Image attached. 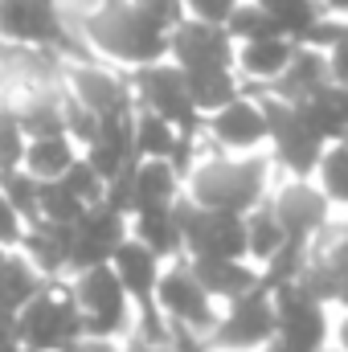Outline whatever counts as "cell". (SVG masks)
<instances>
[{"label": "cell", "instance_id": "7c38bea8", "mask_svg": "<svg viewBox=\"0 0 348 352\" xmlns=\"http://www.w3.org/2000/svg\"><path fill=\"white\" fill-rule=\"evenodd\" d=\"M205 140L213 152H226V156H250V152H266V140H270V123H266V111H262L259 94H238L234 102L217 107L213 115H205L201 123Z\"/></svg>", "mask_w": 348, "mask_h": 352}, {"label": "cell", "instance_id": "836d02e7", "mask_svg": "<svg viewBox=\"0 0 348 352\" xmlns=\"http://www.w3.org/2000/svg\"><path fill=\"white\" fill-rule=\"evenodd\" d=\"M25 144H29V135H25V127H21V119H17L12 102L0 98V173L21 168V160H25Z\"/></svg>", "mask_w": 348, "mask_h": 352}, {"label": "cell", "instance_id": "c3c4849f", "mask_svg": "<svg viewBox=\"0 0 348 352\" xmlns=\"http://www.w3.org/2000/svg\"><path fill=\"white\" fill-rule=\"evenodd\" d=\"M4 254H8V250H4V246H0V263H4Z\"/></svg>", "mask_w": 348, "mask_h": 352}, {"label": "cell", "instance_id": "60d3db41", "mask_svg": "<svg viewBox=\"0 0 348 352\" xmlns=\"http://www.w3.org/2000/svg\"><path fill=\"white\" fill-rule=\"evenodd\" d=\"M62 352H119V344L115 340H94V336H78L70 349H62Z\"/></svg>", "mask_w": 348, "mask_h": 352}, {"label": "cell", "instance_id": "83f0119b", "mask_svg": "<svg viewBox=\"0 0 348 352\" xmlns=\"http://www.w3.org/2000/svg\"><path fill=\"white\" fill-rule=\"evenodd\" d=\"M307 180L328 197V205L336 213H348V140L328 144L324 156H320V164H316V173L307 176Z\"/></svg>", "mask_w": 348, "mask_h": 352}, {"label": "cell", "instance_id": "f35d334b", "mask_svg": "<svg viewBox=\"0 0 348 352\" xmlns=\"http://www.w3.org/2000/svg\"><path fill=\"white\" fill-rule=\"evenodd\" d=\"M324 54H328V74H332V82H336V87H348V37L336 41L332 50H324Z\"/></svg>", "mask_w": 348, "mask_h": 352}, {"label": "cell", "instance_id": "74e56055", "mask_svg": "<svg viewBox=\"0 0 348 352\" xmlns=\"http://www.w3.org/2000/svg\"><path fill=\"white\" fill-rule=\"evenodd\" d=\"M131 4H140L144 12H152L160 25H168V29H176L188 12H184V0H131Z\"/></svg>", "mask_w": 348, "mask_h": 352}, {"label": "cell", "instance_id": "5b68a950", "mask_svg": "<svg viewBox=\"0 0 348 352\" xmlns=\"http://www.w3.org/2000/svg\"><path fill=\"white\" fill-rule=\"evenodd\" d=\"M250 94V90H246ZM262 111H266V123H270V140H266V156L274 160V173L279 176H312L328 140L307 123V115L295 107V102H283L274 94H259Z\"/></svg>", "mask_w": 348, "mask_h": 352}, {"label": "cell", "instance_id": "bcb514c9", "mask_svg": "<svg viewBox=\"0 0 348 352\" xmlns=\"http://www.w3.org/2000/svg\"><path fill=\"white\" fill-rule=\"evenodd\" d=\"M201 352H226V349H209V344H205V349H201Z\"/></svg>", "mask_w": 348, "mask_h": 352}, {"label": "cell", "instance_id": "681fc988", "mask_svg": "<svg viewBox=\"0 0 348 352\" xmlns=\"http://www.w3.org/2000/svg\"><path fill=\"white\" fill-rule=\"evenodd\" d=\"M259 4H274V0H259Z\"/></svg>", "mask_w": 348, "mask_h": 352}, {"label": "cell", "instance_id": "4fadbf2b", "mask_svg": "<svg viewBox=\"0 0 348 352\" xmlns=\"http://www.w3.org/2000/svg\"><path fill=\"white\" fill-rule=\"evenodd\" d=\"M184 197V180L168 160H135L107 184V201L127 217L140 209H164Z\"/></svg>", "mask_w": 348, "mask_h": 352}, {"label": "cell", "instance_id": "f907efd6", "mask_svg": "<svg viewBox=\"0 0 348 352\" xmlns=\"http://www.w3.org/2000/svg\"><path fill=\"white\" fill-rule=\"evenodd\" d=\"M21 352H37V349H21Z\"/></svg>", "mask_w": 348, "mask_h": 352}, {"label": "cell", "instance_id": "484cf974", "mask_svg": "<svg viewBox=\"0 0 348 352\" xmlns=\"http://www.w3.org/2000/svg\"><path fill=\"white\" fill-rule=\"evenodd\" d=\"M242 221H246V258L262 270V266L287 246V230H283L279 213L270 209V197H266L262 205H254Z\"/></svg>", "mask_w": 348, "mask_h": 352}, {"label": "cell", "instance_id": "d4e9b609", "mask_svg": "<svg viewBox=\"0 0 348 352\" xmlns=\"http://www.w3.org/2000/svg\"><path fill=\"white\" fill-rule=\"evenodd\" d=\"M299 111L307 115V123H312L328 144L348 140V87L328 82L324 90H316L307 102H299Z\"/></svg>", "mask_w": 348, "mask_h": 352}, {"label": "cell", "instance_id": "8fae6325", "mask_svg": "<svg viewBox=\"0 0 348 352\" xmlns=\"http://www.w3.org/2000/svg\"><path fill=\"white\" fill-rule=\"evenodd\" d=\"M66 90L87 107L94 119H119V115H135V90L127 70L87 58V62H66Z\"/></svg>", "mask_w": 348, "mask_h": 352}, {"label": "cell", "instance_id": "9c48e42d", "mask_svg": "<svg viewBox=\"0 0 348 352\" xmlns=\"http://www.w3.org/2000/svg\"><path fill=\"white\" fill-rule=\"evenodd\" d=\"M279 336V316H274V295L262 283L250 295L234 299L221 307L217 328L209 336V349H226V352H262L270 340Z\"/></svg>", "mask_w": 348, "mask_h": 352}, {"label": "cell", "instance_id": "8992f818", "mask_svg": "<svg viewBox=\"0 0 348 352\" xmlns=\"http://www.w3.org/2000/svg\"><path fill=\"white\" fill-rule=\"evenodd\" d=\"M17 328H21V344L37 352H62L83 336V316L74 307L70 283H45L21 311H17Z\"/></svg>", "mask_w": 348, "mask_h": 352}, {"label": "cell", "instance_id": "4dcf8cb0", "mask_svg": "<svg viewBox=\"0 0 348 352\" xmlns=\"http://www.w3.org/2000/svg\"><path fill=\"white\" fill-rule=\"evenodd\" d=\"M226 29H230V37L242 45V41H259V37H274V33H283L279 29V21L262 8L259 0H242V4H234V12L226 16ZM287 37V33H283Z\"/></svg>", "mask_w": 348, "mask_h": 352}, {"label": "cell", "instance_id": "7bdbcfd3", "mask_svg": "<svg viewBox=\"0 0 348 352\" xmlns=\"http://www.w3.org/2000/svg\"><path fill=\"white\" fill-rule=\"evenodd\" d=\"M320 8H324L328 16H345L348 21V0H320Z\"/></svg>", "mask_w": 348, "mask_h": 352}, {"label": "cell", "instance_id": "ba28073f", "mask_svg": "<svg viewBox=\"0 0 348 352\" xmlns=\"http://www.w3.org/2000/svg\"><path fill=\"white\" fill-rule=\"evenodd\" d=\"M274 295V316H279V344L291 352H320L332 344V307L320 303L303 283H283L270 287Z\"/></svg>", "mask_w": 348, "mask_h": 352}, {"label": "cell", "instance_id": "e575fe53", "mask_svg": "<svg viewBox=\"0 0 348 352\" xmlns=\"http://www.w3.org/2000/svg\"><path fill=\"white\" fill-rule=\"evenodd\" d=\"M62 184H66V188H70V192L87 205V209H90V205H98V201H107V180L94 173L83 156L70 164V173L62 176Z\"/></svg>", "mask_w": 348, "mask_h": 352}, {"label": "cell", "instance_id": "ab89813d", "mask_svg": "<svg viewBox=\"0 0 348 352\" xmlns=\"http://www.w3.org/2000/svg\"><path fill=\"white\" fill-rule=\"evenodd\" d=\"M21 328H17V311L0 307V352H21Z\"/></svg>", "mask_w": 348, "mask_h": 352}, {"label": "cell", "instance_id": "cb8c5ba5", "mask_svg": "<svg viewBox=\"0 0 348 352\" xmlns=\"http://www.w3.org/2000/svg\"><path fill=\"white\" fill-rule=\"evenodd\" d=\"M78 156H83V148H78L70 135H37V140L25 144L21 168L33 176V180L50 184V180H62V176L70 173V164H74Z\"/></svg>", "mask_w": 348, "mask_h": 352}, {"label": "cell", "instance_id": "f1b7e54d", "mask_svg": "<svg viewBox=\"0 0 348 352\" xmlns=\"http://www.w3.org/2000/svg\"><path fill=\"white\" fill-rule=\"evenodd\" d=\"M131 140H135V160H168L176 152L180 127H173L168 119H160L152 111H135Z\"/></svg>", "mask_w": 348, "mask_h": 352}, {"label": "cell", "instance_id": "7402d4cb", "mask_svg": "<svg viewBox=\"0 0 348 352\" xmlns=\"http://www.w3.org/2000/svg\"><path fill=\"white\" fill-rule=\"evenodd\" d=\"M328 82H332V74H328V54L316 50V45H303V41H299L291 66H287V70H283L266 90H259V94H274V98L299 107V102H307L316 90H324Z\"/></svg>", "mask_w": 348, "mask_h": 352}, {"label": "cell", "instance_id": "7a4b0ae2", "mask_svg": "<svg viewBox=\"0 0 348 352\" xmlns=\"http://www.w3.org/2000/svg\"><path fill=\"white\" fill-rule=\"evenodd\" d=\"M274 160L266 152H250V156H226V152H209L184 180V197L193 205L205 209H221V213H250L262 205L274 188Z\"/></svg>", "mask_w": 348, "mask_h": 352}, {"label": "cell", "instance_id": "2e32d148", "mask_svg": "<svg viewBox=\"0 0 348 352\" xmlns=\"http://www.w3.org/2000/svg\"><path fill=\"white\" fill-rule=\"evenodd\" d=\"M131 234V217L123 209H115L111 201L90 205L87 213L74 221V250H70V274L87 270V266H107L111 254L119 250V242Z\"/></svg>", "mask_w": 348, "mask_h": 352}, {"label": "cell", "instance_id": "8d00e7d4", "mask_svg": "<svg viewBox=\"0 0 348 352\" xmlns=\"http://www.w3.org/2000/svg\"><path fill=\"white\" fill-rule=\"evenodd\" d=\"M234 4H242V0H184V12L197 16V21H217V25H226V16L234 12Z\"/></svg>", "mask_w": 348, "mask_h": 352}, {"label": "cell", "instance_id": "f546056e", "mask_svg": "<svg viewBox=\"0 0 348 352\" xmlns=\"http://www.w3.org/2000/svg\"><path fill=\"white\" fill-rule=\"evenodd\" d=\"M184 78H188L193 102H197L201 115H213L217 107H226L242 94V78H238L234 66L230 70H197V74H184Z\"/></svg>", "mask_w": 348, "mask_h": 352}, {"label": "cell", "instance_id": "6da1fadb", "mask_svg": "<svg viewBox=\"0 0 348 352\" xmlns=\"http://www.w3.org/2000/svg\"><path fill=\"white\" fill-rule=\"evenodd\" d=\"M70 25L87 37L94 58H102L119 70H140V66L168 58V33L173 29L160 25L152 12H144L131 0H94Z\"/></svg>", "mask_w": 348, "mask_h": 352}, {"label": "cell", "instance_id": "e0dca14e", "mask_svg": "<svg viewBox=\"0 0 348 352\" xmlns=\"http://www.w3.org/2000/svg\"><path fill=\"white\" fill-rule=\"evenodd\" d=\"M17 250L25 254V263L33 266L45 283L70 278V250H74V226H58V221H29Z\"/></svg>", "mask_w": 348, "mask_h": 352}, {"label": "cell", "instance_id": "30bf717a", "mask_svg": "<svg viewBox=\"0 0 348 352\" xmlns=\"http://www.w3.org/2000/svg\"><path fill=\"white\" fill-rule=\"evenodd\" d=\"M180 230H184V258H246V221L242 213H221L193 205L188 197L176 201Z\"/></svg>", "mask_w": 348, "mask_h": 352}, {"label": "cell", "instance_id": "44dd1931", "mask_svg": "<svg viewBox=\"0 0 348 352\" xmlns=\"http://www.w3.org/2000/svg\"><path fill=\"white\" fill-rule=\"evenodd\" d=\"M188 266L209 291V299H217L221 307L262 287V270L250 258H188Z\"/></svg>", "mask_w": 348, "mask_h": 352}, {"label": "cell", "instance_id": "b9f144b4", "mask_svg": "<svg viewBox=\"0 0 348 352\" xmlns=\"http://www.w3.org/2000/svg\"><path fill=\"white\" fill-rule=\"evenodd\" d=\"M332 344H336L340 352H348V307L332 316Z\"/></svg>", "mask_w": 348, "mask_h": 352}, {"label": "cell", "instance_id": "ffe728a7", "mask_svg": "<svg viewBox=\"0 0 348 352\" xmlns=\"http://www.w3.org/2000/svg\"><path fill=\"white\" fill-rule=\"evenodd\" d=\"M111 270H115V278L123 283V291L131 295V303L135 307H148L152 299H156V283H160V274H164V258H156L144 242H135L131 234L119 242V250L111 254Z\"/></svg>", "mask_w": 348, "mask_h": 352}, {"label": "cell", "instance_id": "7dc6e473", "mask_svg": "<svg viewBox=\"0 0 348 352\" xmlns=\"http://www.w3.org/2000/svg\"><path fill=\"white\" fill-rule=\"evenodd\" d=\"M164 352H184V349H176V344H168V349H164Z\"/></svg>", "mask_w": 348, "mask_h": 352}, {"label": "cell", "instance_id": "277c9868", "mask_svg": "<svg viewBox=\"0 0 348 352\" xmlns=\"http://www.w3.org/2000/svg\"><path fill=\"white\" fill-rule=\"evenodd\" d=\"M66 283H70L74 307H78V316H83V336L115 340V344H123V340L131 336L135 303H131V295L123 291V283L115 278L111 263L107 266H87V270L70 274Z\"/></svg>", "mask_w": 348, "mask_h": 352}, {"label": "cell", "instance_id": "ac0fdd59", "mask_svg": "<svg viewBox=\"0 0 348 352\" xmlns=\"http://www.w3.org/2000/svg\"><path fill=\"white\" fill-rule=\"evenodd\" d=\"M295 50H299V41H295V37H283V33H274V37H259V41H242L238 54H234V66H238L242 90H250V94L266 90L283 70H287V66H291Z\"/></svg>", "mask_w": 348, "mask_h": 352}, {"label": "cell", "instance_id": "d590c367", "mask_svg": "<svg viewBox=\"0 0 348 352\" xmlns=\"http://www.w3.org/2000/svg\"><path fill=\"white\" fill-rule=\"evenodd\" d=\"M25 226H29V221H25V217L8 205V197L0 192V246H4V250H17V242H21Z\"/></svg>", "mask_w": 348, "mask_h": 352}, {"label": "cell", "instance_id": "9a60e30c", "mask_svg": "<svg viewBox=\"0 0 348 352\" xmlns=\"http://www.w3.org/2000/svg\"><path fill=\"white\" fill-rule=\"evenodd\" d=\"M234 54H238V41L217 21L184 16L173 33H168V58H173L184 74H197V70H230L234 66Z\"/></svg>", "mask_w": 348, "mask_h": 352}, {"label": "cell", "instance_id": "1f68e13d", "mask_svg": "<svg viewBox=\"0 0 348 352\" xmlns=\"http://www.w3.org/2000/svg\"><path fill=\"white\" fill-rule=\"evenodd\" d=\"M0 192L8 197V205L25 221H37V213H41V180H33L25 168H8V173H0Z\"/></svg>", "mask_w": 348, "mask_h": 352}, {"label": "cell", "instance_id": "52a82bcc", "mask_svg": "<svg viewBox=\"0 0 348 352\" xmlns=\"http://www.w3.org/2000/svg\"><path fill=\"white\" fill-rule=\"evenodd\" d=\"M127 78H131L135 107H140V111H152V115L168 119L180 131H201L205 115L197 111L193 90H188V78H184V70L176 66L173 58L152 62V66H140V70H127Z\"/></svg>", "mask_w": 348, "mask_h": 352}, {"label": "cell", "instance_id": "5bb4252c", "mask_svg": "<svg viewBox=\"0 0 348 352\" xmlns=\"http://www.w3.org/2000/svg\"><path fill=\"white\" fill-rule=\"evenodd\" d=\"M270 209L279 213L287 238H299V242H316L336 221V209L307 176H279L270 188Z\"/></svg>", "mask_w": 348, "mask_h": 352}, {"label": "cell", "instance_id": "4316f807", "mask_svg": "<svg viewBox=\"0 0 348 352\" xmlns=\"http://www.w3.org/2000/svg\"><path fill=\"white\" fill-rule=\"evenodd\" d=\"M41 287H45V278L25 263L21 250H8L4 254V263H0V307L4 311H21Z\"/></svg>", "mask_w": 348, "mask_h": 352}, {"label": "cell", "instance_id": "d6a6232c", "mask_svg": "<svg viewBox=\"0 0 348 352\" xmlns=\"http://www.w3.org/2000/svg\"><path fill=\"white\" fill-rule=\"evenodd\" d=\"M87 213V205L62 184V180H50V184H41V213L37 217H45V221H58V226H74L78 217Z\"/></svg>", "mask_w": 348, "mask_h": 352}, {"label": "cell", "instance_id": "3957f363", "mask_svg": "<svg viewBox=\"0 0 348 352\" xmlns=\"http://www.w3.org/2000/svg\"><path fill=\"white\" fill-rule=\"evenodd\" d=\"M160 316L168 320L173 328V344L184 352H201L209 344L213 328H217V316H221V303L209 299V291L201 287V278L193 274L188 258H176L164 263V274L156 283V299Z\"/></svg>", "mask_w": 348, "mask_h": 352}, {"label": "cell", "instance_id": "ee69618b", "mask_svg": "<svg viewBox=\"0 0 348 352\" xmlns=\"http://www.w3.org/2000/svg\"><path fill=\"white\" fill-rule=\"evenodd\" d=\"M262 352H291V349H283L279 340H270V344H266V349H262Z\"/></svg>", "mask_w": 348, "mask_h": 352}, {"label": "cell", "instance_id": "d6986e66", "mask_svg": "<svg viewBox=\"0 0 348 352\" xmlns=\"http://www.w3.org/2000/svg\"><path fill=\"white\" fill-rule=\"evenodd\" d=\"M131 127H135V115L98 119V131L90 135V144L83 148V160H87L107 184L123 173V168L135 164V140H131Z\"/></svg>", "mask_w": 348, "mask_h": 352}, {"label": "cell", "instance_id": "f6af8a7d", "mask_svg": "<svg viewBox=\"0 0 348 352\" xmlns=\"http://www.w3.org/2000/svg\"><path fill=\"white\" fill-rule=\"evenodd\" d=\"M320 352H340V349H336V344H328V349H320Z\"/></svg>", "mask_w": 348, "mask_h": 352}, {"label": "cell", "instance_id": "603a6c76", "mask_svg": "<svg viewBox=\"0 0 348 352\" xmlns=\"http://www.w3.org/2000/svg\"><path fill=\"white\" fill-rule=\"evenodd\" d=\"M131 238L144 242V246H148L156 258H164V263L184 258V230H180V213H176V205L131 213Z\"/></svg>", "mask_w": 348, "mask_h": 352}]
</instances>
